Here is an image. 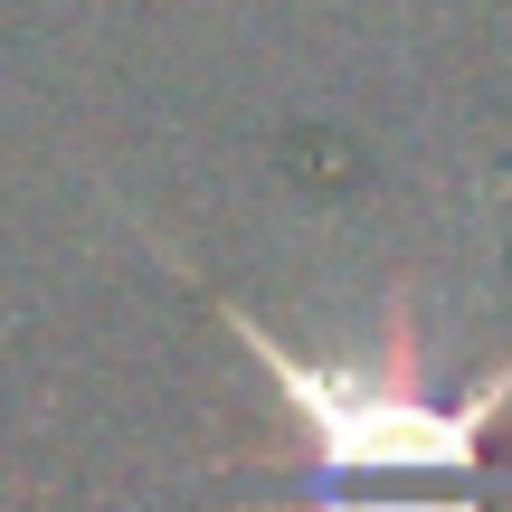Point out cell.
<instances>
[{"label":"cell","mask_w":512,"mask_h":512,"mask_svg":"<svg viewBox=\"0 0 512 512\" xmlns=\"http://www.w3.org/2000/svg\"><path fill=\"white\" fill-rule=\"evenodd\" d=\"M209 313L275 380V418H285V446H256L247 465H285L313 484H475L494 437L512 427V351L475 380H437L408 285L380 294L361 351H304L266 332L238 294H209Z\"/></svg>","instance_id":"6da1fadb"},{"label":"cell","mask_w":512,"mask_h":512,"mask_svg":"<svg viewBox=\"0 0 512 512\" xmlns=\"http://www.w3.org/2000/svg\"><path fill=\"white\" fill-rule=\"evenodd\" d=\"M304 512H484L475 494H332V484H313Z\"/></svg>","instance_id":"7a4b0ae2"}]
</instances>
